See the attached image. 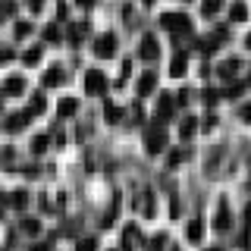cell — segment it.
Segmentation results:
<instances>
[{"label": "cell", "mask_w": 251, "mask_h": 251, "mask_svg": "<svg viewBox=\"0 0 251 251\" xmlns=\"http://www.w3.org/2000/svg\"><path fill=\"white\" fill-rule=\"evenodd\" d=\"M25 204H28V195H25V192H13V207H19V210H22Z\"/></svg>", "instance_id": "obj_25"}, {"label": "cell", "mask_w": 251, "mask_h": 251, "mask_svg": "<svg viewBox=\"0 0 251 251\" xmlns=\"http://www.w3.org/2000/svg\"><path fill=\"white\" fill-rule=\"evenodd\" d=\"M25 123H28V113L22 110V113H13L10 120H6V129H10V132H19V129H25Z\"/></svg>", "instance_id": "obj_11"}, {"label": "cell", "mask_w": 251, "mask_h": 251, "mask_svg": "<svg viewBox=\"0 0 251 251\" xmlns=\"http://www.w3.org/2000/svg\"><path fill=\"white\" fill-rule=\"evenodd\" d=\"M0 107H3V98H0Z\"/></svg>", "instance_id": "obj_42"}, {"label": "cell", "mask_w": 251, "mask_h": 251, "mask_svg": "<svg viewBox=\"0 0 251 251\" xmlns=\"http://www.w3.org/2000/svg\"><path fill=\"white\" fill-rule=\"evenodd\" d=\"M245 16H248L245 3H232V6H229V19H232V22H245Z\"/></svg>", "instance_id": "obj_17"}, {"label": "cell", "mask_w": 251, "mask_h": 251, "mask_svg": "<svg viewBox=\"0 0 251 251\" xmlns=\"http://www.w3.org/2000/svg\"><path fill=\"white\" fill-rule=\"evenodd\" d=\"M38 229H41L38 220H25V223H22V232H25V235H38Z\"/></svg>", "instance_id": "obj_26"}, {"label": "cell", "mask_w": 251, "mask_h": 251, "mask_svg": "<svg viewBox=\"0 0 251 251\" xmlns=\"http://www.w3.org/2000/svg\"><path fill=\"white\" fill-rule=\"evenodd\" d=\"M154 88H157V73H145L138 78V94H141V98H148Z\"/></svg>", "instance_id": "obj_8"}, {"label": "cell", "mask_w": 251, "mask_h": 251, "mask_svg": "<svg viewBox=\"0 0 251 251\" xmlns=\"http://www.w3.org/2000/svg\"><path fill=\"white\" fill-rule=\"evenodd\" d=\"M3 91L6 94H22V91H25V82H22V78H6V82H3Z\"/></svg>", "instance_id": "obj_16"}, {"label": "cell", "mask_w": 251, "mask_h": 251, "mask_svg": "<svg viewBox=\"0 0 251 251\" xmlns=\"http://www.w3.org/2000/svg\"><path fill=\"white\" fill-rule=\"evenodd\" d=\"M75 3H78V6H91L94 0H75Z\"/></svg>", "instance_id": "obj_38"}, {"label": "cell", "mask_w": 251, "mask_h": 251, "mask_svg": "<svg viewBox=\"0 0 251 251\" xmlns=\"http://www.w3.org/2000/svg\"><path fill=\"white\" fill-rule=\"evenodd\" d=\"M113 50H116V35L113 31H107V35H100V38H94V53L98 57H113Z\"/></svg>", "instance_id": "obj_4"}, {"label": "cell", "mask_w": 251, "mask_h": 251, "mask_svg": "<svg viewBox=\"0 0 251 251\" xmlns=\"http://www.w3.org/2000/svg\"><path fill=\"white\" fill-rule=\"evenodd\" d=\"M235 94H242V85H232V88L226 91V98H235Z\"/></svg>", "instance_id": "obj_35"}, {"label": "cell", "mask_w": 251, "mask_h": 251, "mask_svg": "<svg viewBox=\"0 0 251 251\" xmlns=\"http://www.w3.org/2000/svg\"><path fill=\"white\" fill-rule=\"evenodd\" d=\"M185 66H188L185 53H176V57H173V63H170V75H173V78H182V75H185Z\"/></svg>", "instance_id": "obj_10"}, {"label": "cell", "mask_w": 251, "mask_h": 251, "mask_svg": "<svg viewBox=\"0 0 251 251\" xmlns=\"http://www.w3.org/2000/svg\"><path fill=\"white\" fill-rule=\"evenodd\" d=\"M31 251H47V245H41V242H38V245H31Z\"/></svg>", "instance_id": "obj_37"}, {"label": "cell", "mask_w": 251, "mask_h": 251, "mask_svg": "<svg viewBox=\"0 0 251 251\" xmlns=\"http://www.w3.org/2000/svg\"><path fill=\"white\" fill-rule=\"evenodd\" d=\"M44 38H47V41H57V38H60V28H57V25H50V28L44 31Z\"/></svg>", "instance_id": "obj_32"}, {"label": "cell", "mask_w": 251, "mask_h": 251, "mask_svg": "<svg viewBox=\"0 0 251 251\" xmlns=\"http://www.w3.org/2000/svg\"><path fill=\"white\" fill-rule=\"evenodd\" d=\"M229 223H232V214H229V207L226 204H220V210H217V220H214V226L220 232H226L229 229Z\"/></svg>", "instance_id": "obj_9"}, {"label": "cell", "mask_w": 251, "mask_h": 251, "mask_svg": "<svg viewBox=\"0 0 251 251\" xmlns=\"http://www.w3.org/2000/svg\"><path fill=\"white\" fill-rule=\"evenodd\" d=\"M31 35V22H16V38H25Z\"/></svg>", "instance_id": "obj_28"}, {"label": "cell", "mask_w": 251, "mask_h": 251, "mask_svg": "<svg viewBox=\"0 0 251 251\" xmlns=\"http://www.w3.org/2000/svg\"><path fill=\"white\" fill-rule=\"evenodd\" d=\"M248 85H251V75H248Z\"/></svg>", "instance_id": "obj_43"}, {"label": "cell", "mask_w": 251, "mask_h": 251, "mask_svg": "<svg viewBox=\"0 0 251 251\" xmlns=\"http://www.w3.org/2000/svg\"><path fill=\"white\" fill-rule=\"evenodd\" d=\"M85 31H88V25H85V22H82V25H73L69 38H73V41H82V38H85Z\"/></svg>", "instance_id": "obj_27"}, {"label": "cell", "mask_w": 251, "mask_h": 251, "mask_svg": "<svg viewBox=\"0 0 251 251\" xmlns=\"http://www.w3.org/2000/svg\"><path fill=\"white\" fill-rule=\"evenodd\" d=\"M157 53H160V50H157V38H154V35H145V38H141V50H138V57H141V60H154Z\"/></svg>", "instance_id": "obj_6"}, {"label": "cell", "mask_w": 251, "mask_h": 251, "mask_svg": "<svg viewBox=\"0 0 251 251\" xmlns=\"http://www.w3.org/2000/svg\"><path fill=\"white\" fill-rule=\"evenodd\" d=\"M38 60H41V50H38V47H31V50L22 53V63H25V66H35Z\"/></svg>", "instance_id": "obj_22"}, {"label": "cell", "mask_w": 251, "mask_h": 251, "mask_svg": "<svg viewBox=\"0 0 251 251\" xmlns=\"http://www.w3.org/2000/svg\"><path fill=\"white\" fill-rule=\"evenodd\" d=\"M6 60H13V50H10V47H3V50H0V63H6Z\"/></svg>", "instance_id": "obj_34"}, {"label": "cell", "mask_w": 251, "mask_h": 251, "mask_svg": "<svg viewBox=\"0 0 251 251\" xmlns=\"http://www.w3.org/2000/svg\"><path fill=\"white\" fill-rule=\"evenodd\" d=\"M160 25L167 31H179V35H188V31H192V22H188V16H182V13H163Z\"/></svg>", "instance_id": "obj_1"}, {"label": "cell", "mask_w": 251, "mask_h": 251, "mask_svg": "<svg viewBox=\"0 0 251 251\" xmlns=\"http://www.w3.org/2000/svg\"><path fill=\"white\" fill-rule=\"evenodd\" d=\"M185 235H188V242H201L204 239V223H201V220H192L188 229H185Z\"/></svg>", "instance_id": "obj_12"}, {"label": "cell", "mask_w": 251, "mask_h": 251, "mask_svg": "<svg viewBox=\"0 0 251 251\" xmlns=\"http://www.w3.org/2000/svg\"><path fill=\"white\" fill-rule=\"evenodd\" d=\"M145 145H148V154H163L167 151V129H163V126H154L145 135Z\"/></svg>", "instance_id": "obj_2"}, {"label": "cell", "mask_w": 251, "mask_h": 251, "mask_svg": "<svg viewBox=\"0 0 251 251\" xmlns=\"http://www.w3.org/2000/svg\"><path fill=\"white\" fill-rule=\"evenodd\" d=\"M245 44H248V47H251V35H248V38H245Z\"/></svg>", "instance_id": "obj_40"}, {"label": "cell", "mask_w": 251, "mask_h": 251, "mask_svg": "<svg viewBox=\"0 0 251 251\" xmlns=\"http://www.w3.org/2000/svg\"><path fill=\"white\" fill-rule=\"evenodd\" d=\"M235 69H239V60H226V63H223V66H220V69H217V73H220V75H223V78H232V75H235Z\"/></svg>", "instance_id": "obj_20"}, {"label": "cell", "mask_w": 251, "mask_h": 251, "mask_svg": "<svg viewBox=\"0 0 251 251\" xmlns=\"http://www.w3.org/2000/svg\"><path fill=\"white\" fill-rule=\"evenodd\" d=\"M220 6H223V0H201V13L204 16H214Z\"/></svg>", "instance_id": "obj_21"}, {"label": "cell", "mask_w": 251, "mask_h": 251, "mask_svg": "<svg viewBox=\"0 0 251 251\" xmlns=\"http://www.w3.org/2000/svg\"><path fill=\"white\" fill-rule=\"evenodd\" d=\"M195 129H198V120H195V116H185V120L179 123V135H182V138H192Z\"/></svg>", "instance_id": "obj_13"}, {"label": "cell", "mask_w": 251, "mask_h": 251, "mask_svg": "<svg viewBox=\"0 0 251 251\" xmlns=\"http://www.w3.org/2000/svg\"><path fill=\"white\" fill-rule=\"evenodd\" d=\"M57 113H60V120H69V116H75V113H78V100H75V98H63L60 107H57Z\"/></svg>", "instance_id": "obj_7"}, {"label": "cell", "mask_w": 251, "mask_h": 251, "mask_svg": "<svg viewBox=\"0 0 251 251\" xmlns=\"http://www.w3.org/2000/svg\"><path fill=\"white\" fill-rule=\"evenodd\" d=\"M60 82H63V73H60V69H50V73L44 75V88H57Z\"/></svg>", "instance_id": "obj_19"}, {"label": "cell", "mask_w": 251, "mask_h": 251, "mask_svg": "<svg viewBox=\"0 0 251 251\" xmlns=\"http://www.w3.org/2000/svg\"><path fill=\"white\" fill-rule=\"evenodd\" d=\"M138 239H141L138 226H129V229H126V235H123V245H126V251H135L132 245H138Z\"/></svg>", "instance_id": "obj_14"}, {"label": "cell", "mask_w": 251, "mask_h": 251, "mask_svg": "<svg viewBox=\"0 0 251 251\" xmlns=\"http://www.w3.org/2000/svg\"><path fill=\"white\" fill-rule=\"evenodd\" d=\"M44 107H47V100H44V94H31V104L25 113L28 116H35V113H44Z\"/></svg>", "instance_id": "obj_15"}, {"label": "cell", "mask_w": 251, "mask_h": 251, "mask_svg": "<svg viewBox=\"0 0 251 251\" xmlns=\"http://www.w3.org/2000/svg\"><path fill=\"white\" fill-rule=\"evenodd\" d=\"M182 160H185V154H182V151H173V154H170V167H179Z\"/></svg>", "instance_id": "obj_30"}, {"label": "cell", "mask_w": 251, "mask_h": 251, "mask_svg": "<svg viewBox=\"0 0 251 251\" xmlns=\"http://www.w3.org/2000/svg\"><path fill=\"white\" fill-rule=\"evenodd\" d=\"M47 141H50L47 135H38L35 141H31V151H35V154H44L47 151Z\"/></svg>", "instance_id": "obj_23"}, {"label": "cell", "mask_w": 251, "mask_h": 251, "mask_svg": "<svg viewBox=\"0 0 251 251\" xmlns=\"http://www.w3.org/2000/svg\"><path fill=\"white\" fill-rule=\"evenodd\" d=\"M239 116H242L245 123H251V104H245V107H242V110H239Z\"/></svg>", "instance_id": "obj_33"}, {"label": "cell", "mask_w": 251, "mask_h": 251, "mask_svg": "<svg viewBox=\"0 0 251 251\" xmlns=\"http://www.w3.org/2000/svg\"><path fill=\"white\" fill-rule=\"evenodd\" d=\"M204 251H226V248H204Z\"/></svg>", "instance_id": "obj_39"}, {"label": "cell", "mask_w": 251, "mask_h": 251, "mask_svg": "<svg viewBox=\"0 0 251 251\" xmlns=\"http://www.w3.org/2000/svg\"><path fill=\"white\" fill-rule=\"evenodd\" d=\"M104 116H107V123H120V120H123V107L107 104V107H104Z\"/></svg>", "instance_id": "obj_18"}, {"label": "cell", "mask_w": 251, "mask_h": 251, "mask_svg": "<svg viewBox=\"0 0 251 251\" xmlns=\"http://www.w3.org/2000/svg\"><path fill=\"white\" fill-rule=\"evenodd\" d=\"M217 100H220V91L217 88H207V91H204V104H207V107H214Z\"/></svg>", "instance_id": "obj_24"}, {"label": "cell", "mask_w": 251, "mask_h": 251, "mask_svg": "<svg viewBox=\"0 0 251 251\" xmlns=\"http://www.w3.org/2000/svg\"><path fill=\"white\" fill-rule=\"evenodd\" d=\"M173 107H176L173 94H160V98H157V120H170V116H173Z\"/></svg>", "instance_id": "obj_5"}, {"label": "cell", "mask_w": 251, "mask_h": 251, "mask_svg": "<svg viewBox=\"0 0 251 251\" xmlns=\"http://www.w3.org/2000/svg\"><path fill=\"white\" fill-rule=\"evenodd\" d=\"M141 3H154V0H141Z\"/></svg>", "instance_id": "obj_41"}, {"label": "cell", "mask_w": 251, "mask_h": 251, "mask_svg": "<svg viewBox=\"0 0 251 251\" xmlns=\"http://www.w3.org/2000/svg\"><path fill=\"white\" fill-rule=\"evenodd\" d=\"M25 3H28L31 13H41V10H44V0H25Z\"/></svg>", "instance_id": "obj_31"}, {"label": "cell", "mask_w": 251, "mask_h": 251, "mask_svg": "<svg viewBox=\"0 0 251 251\" xmlns=\"http://www.w3.org/2000/svg\"><path fill=\"white\" fill-rule=\"evenodd\" d=\"M245 223H251V204H245Z\"/></svg>", "instance_id": "obj_36"}, {"label": "cell", "mask_w": 251, "mask_h": 251, "mask_svg": "<svg viewBox=\"0 0 251 251\" xmlns=\"http://www.w3.org/2000/svg\"><path fill=\"white\" fill-rule=\"evenodd\" d=\"M85 91L88 94H104L107 91V75L98 73V69H88V73H85Z\"/></svg>", "instance_id": "obj_3"}, {"label": "cell", "mask_w": 251, "mask_h": 251, "mask_svg": "<svg viewBox=\"0 0 251 251\" xmlns=\"http://www.w3.org/2000/svg\"><path fill=\"white\" fill-rule=\"evenodd\" d=\"M75 251H98V242H94V239H82Z\"/></svg>", "instance_id": "obj_29"}]
</instances>
